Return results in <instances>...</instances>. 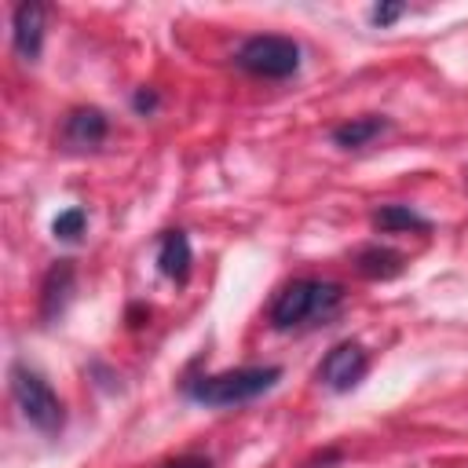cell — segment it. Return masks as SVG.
<instances>
[{"label":"cell","instance_id":"obj_11","mask_svg":"<svg viewBox=\"0 0 468 468\" xmlns=\"http://www.w3.org/2000/svg\"><path fill=\"white\" fill-rule=\"evenodd\" d=\"M380 132H388V121L384 117H351L344 124L333 128V143L340 150H358V146H369Z\"/></svg>","mask_w":468,"mask_h":468},{"label":"cell","instance_id":"obj_6","mask_svg":"<svg viewBox=\"0 0 468 468\" xmlns=\"http://www.w3.org/2000/svg\"><path fill=\"white\" fill-rule=\"evenodd\" d=\"M106 132H110V124H106L102 110L77 106V110H69V117L62 124V143H66V150H91L106 139Z\"/></svg>","mask_w":468,"mask_h":468},{"label":"cell","instance_id":"obj_13","mask_svg":"<svg viewBox=\"0 0 468 468\" xmlns=\"http://www.w3.org/2000/svg\"><path fill=\"white\" fill-rule=\"evenodd\" d=\"M84 223H88L84 208H66V212H58V216H55L51 234H55L58 241H73V238H80V234H84Z\"/></svg>","mask_w":468,"mask_h":468},{"label":"cell","instance_id":"obj_1","mask_svg":"<svg viewBox=\"0 0 468 468\" xmlns=\"http://www.w3.org/2000/svg\"><path fill=\"white\" fill-rule=\"evenodd\" d=\"M278 380H282L278 366H241V369H223V373L186 380V395L201 406H241L271 391Z\"/></svg>","mask_w":468,"mask_h":468},{"label":"cell","instance_id":"obj_14","mask_svg":"<svg viewBox=\"0 0 468 468\" xmlns=\"http://www.w3.org/2000/svg\"><path fill=\"white\" fill-rule=\"evenodd\" d=\"M402 11H406V7H402V4H377V7H373V11H369V22H373V26H380V29H384V26H391V22H395V18H402Z\"/></svg>","mask_w":468,"mask_h":468},{"label":"cell","instance_id":"obj_15","mask_svg":"<svg viewBox=\"0 0 468 468\" xmlns=\"http://www.w3.org/2000/svg\"><path fill=\"white\" fill-rule=\"evenodd\" d=\"M132 106H135V113H143V117H150L157 106H161V95L154 91V88H139L135 95H132Z\"/></svg>","mask_w":468,"mask_h":468},{"label":"cell","instance_id":"obj_7","mask_svg":"<svg viewBox=\"0 0 468 468\" xmlns=\"http://www.w3.org/2000/svg\"><path fill=\"white\" fill-rule=\"evenodd\" d=\"M11 40H15V51L33 62L40 55V44H44V7L40 4H18L15 15H11Z\"/></svg>","mask_w":468,"mask_h":468},{"label":"cell","instance_id":"obj_8","mask_svg":"<svg viewBox=\"0 0 468 468\" xmlns=\"http://www.w3.org/2000/svg\"><path fill=\"white\" fill-rule=\"evenodd\" d=\"M69 292H73V260H58V263H51V271L40 282V318L55 322L66 311Z\"/></svg>","mask_w":468,"mask_h":468},{"label":"cell","instance_id":"obj_17","mask_svg":"<svg viewBox=\"0 0 468 468\" xmlns=\"http://www.w3.org/2000/svg\"><path fill=\"white\" fill-rule=\"evenodd\" d=\"M139 318H150V311H146V307H132V311H128V322H132V325H143Z\"/></svg>","mask_w":468,"mask_h":468},{"label":"cell","instance_id":"obj_16","mask_svg":"<svg viewBox=\"0 0 468 468\" xmlns=\"http://www.w3.org/2000/svg\"><path fill=\"white\" fill-rule=\"evenodd\" d=\"M165 468H212V461L208 457H176Z\"/></svg>","mask_w":468,"mask_h":468},{"label":"cell","instance_id":"obj_4","mask_svg":"<svg viewBox=\"0 0 468 468\" xmlns=\"http://www.w3.org/2000/svg\"><path fill=\"white\" fill-rule=\"evenodd\" d=\"M234 62L252 73V77H263V80H285L300 69V48L296 40L289 37H278V33H260V37H249Z\"/></svg>","mask_w":468,"mask_h":468},{"label":"cell","instance_id":"obj_2","mask_svg":"<svg viewBox=\"0 0 468 468\" xmlns=\"http://www.w3.org/2000/svg\"><path fill=\"white\" fill-rule=\"evenodd\" d=\"M340 300H344V285L318 282V278H296L274 296L271 322H274V329H296V325L329 318L340 307Z\"/></svg>","mask_w":468,"mask_h":468},{"label":"cell","instance_id":"obj_10","mask_svg":"<svg viewBox=\"0 0 468 468\" xmlns=\"http://www.w3.org/2000/svg\"><path fill=\"white\" fill-rule=\"evenodd\" d=\"M355 267H358V274H366V278H380V282H388V278L402 274L406 256L395 252V249H384V245H366V249L355 252Z\"/></svg>","mask_w":468,"mask_h":468},{"label":"cell","instance_id":"obj_9","mask_svg":"<svg viewBox=\"0 0 468 468\" xmlns=\"http://www.w3.org/2000/svg\"><path fill=\"white\" fill-rule=\"evenodd\" d=\"M190 263H194L190 238H186L183 230H168V234L161 238V249H157V267H161V274L172 278V282H186Z\"/></svg>","mask_w":468,"mask_h":468},{"label":"cell","instance_id":"obj_12","mask_svg":"<svg viewBox=\"0 0 468 468\" xmlns=\"http://www.w3.org/2000/svg\"><path fill=\"white\" fill-rule=\"evenodd\" d=\"M373 227L384 230V234H399V230H420V234H428L431 230V223L424 216H417L410 205H380L373 212Z\"/></svg>","mask_w":468,"mask_h":468},{"label":"cell","instance_id":"obj_3","mask_svg":"<svg viewBox=\"0 0 468 468\" xmlns=\"http://www.w3.org/2000/svg\"><path fill=\"white\" fill-rule=\"evenodd\" d=\"M11 395H15L18 410H22V417H26L37 431L55 435V431L62 428L66 413H62L58 395L48 388V380H44L40 373H33V369L22 366V362L11 366Z\"/></svg>","mask_w":468,"mask_h":468},{"label":"cell","instance_id":"obj_5","mask_svg":"<svg viewBox=\"0 0 468 468\" xmlns=\"http://www.w3.org/2000/svg\"><path fill=\"white\" fill-rule=\"evenodd\" d=\"M366 369H369L366 347L355 344V340H344V344H336V347L322 358L318 380H322L325 388H333V391H347V388H355V384L366 377Z\"/></svg>","mask_w":468,"mask_h":468}]
</instances>
